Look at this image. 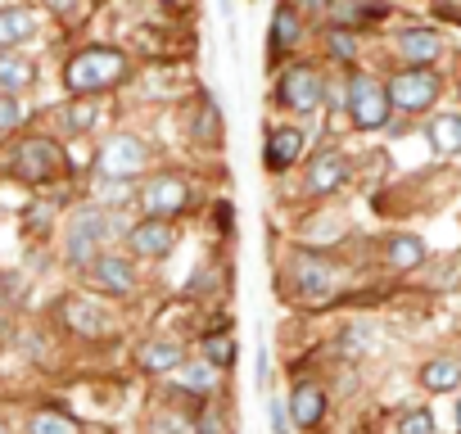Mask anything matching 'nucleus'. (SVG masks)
<instances>
[{
  "mask_svg": "<svg viewBox=\"0 0 461 434\" xmlns=\"http://www.w3.org/2000/svg\"><path fill=\"white\" fill-rule=\"evenodd\" d=\"M127 77V55L113 46H86L64 64V91L73 95H100Z\"/></svg>",
  "mask_w": 461,
  "mask_h": 434,
  "instance_id": "1",
  "label": "nucleus"
},
{
  "mask_svg": "<svg viewBox=\"0 0 461 434\" xmlns=\"http://www.w3.org/2000/svg\"><path fill=\"white\" fill-rule=\"evenodd\" d=\"M113 231H118L113 212H104V208H86V212H77L73 222H68V231H64V258H68L73 267L91 263V258L104 249V240H109Z\"/></svg>",
  "mask_w": 461,
  "mask_h": 434,
  "instance_id": "2",
  "label": "nucleus"
},
{
  "mask_svg": "<svg viewBox=\"0 0 461 434\" xmlns=\"http://www.w3.org/2000/svg\"><path fill=\"white\" fill-rule=\"evenodd\" d=\"M438 91H443V77L434 68H407V73H393L389 77L384 100L393 109H402V113H420V109H429L438 100Z\"/></svg>",
  "mask_w": 461,
  "mask_h": 434,
  "instance_id": "3",
  "label": "nucleus"
},
{
  "mask_svg": "<svg viewBox=\"0 0 461 434\" xmlns=\"http://www.w3.org/2000/svg\"><path fill=\"white\" fill-rule=\"evenodd\" d=\"M59 172H68V158H64V149H59L55 140L32 136V140H23V145L14 149V176H19V181L46 185V181H55Z\"/></svg>",
  "mask_w": 461,
  "mask_h": 434,
  "instance_id": "4",
  "label": "nucleus"
},
{
  "mask_svg": "<svg viewBox=\"0 0 461 434\" xmlns=\"http://www.w3.org/2000/svg\"><path fill=\"white\" fill-rule=\"evenodd\" d=\"M348 118H353V127H362V131H375V127L389 122L384 86H380L371 73H357V77L348 82Z\"/></svg>",
  "mask_w": 461,
  "mask_h": 434,
  "instance_id": "5",
  "label": "nucleus"
},
{
  "mask_svg": "<svg viewBox=\"0 0 461 434\" xmlns=\"http://www.w3.org/2000/svg\"><path fill=\"white\" fill-rule=\"evenodd\" d=\"M145 163H149V149H145V140H136V136H113V140H104L100 154H95V167H100V176H109V181L136 176Z\"/></svg>",
  "mask_w": 461,
  "mask_h": 434,
  "instance_id": "6",
  "label": "nucleus"
},
{
  "mask_svg": "<svg viewBox=\"0 0 461 434\" xmlns=\"http://www.w3.org/2000/svg\"><path fill=\"white\" fill-rule=\"evenodd\" d=\"M276 95H281V104L294 109V113H317V104H321V73L308 68V64H294V68H285Z\"/></svg>",
  "mask_w": 461,
  "mask_h": 434,
  "instance_id": "7",
  "label": "nucleus"
},
{
  "mask_svg": "<svg viewBox=\"0 0 461 434\" xmlns=\"http://www.w3.org/2000/svg\"><path fill=\"white\" fill-rule=\"evenodd\" d=\"M140 203H145L149 217H176V212L190 203V185H185L181 176H158V181L145 185Z\"/></svg>",
  "mask_w": 461,
  "mask_h": 434,
  "instance_id": "8",
  "label": "nucleus"
},
{
  "mask_svg": "<svg viewBox=\"0 0 461 434\" xmlns=\"http://www.w3.org/2000/svg\"><path fill=\"white\" fill-rule=\"evenodd\" d=\"M127 245H131L136 254H145V258H163V254H172V245H176V227L167 222V217H145L140 227L127 231Z\"/></svg>",
  "mask_w": 461,
  "mask_h": 434,
  "instance_id": "9",
  "label": "nucleus"
},
{
  "mask_svg": "<svg viewBox=\"0 0 461 434\" xmlns=\"http://www.w3.org/2000/svg\"><path fill=\"white\" fill-rule=\"evenodd\" d=\"M294 290H299L303 299H330V290H335L330 263L317 258V254H303V258L294 263Z\"/></svg>",
  "mask_w": 461,
  "mask_h": 434,
  "instance_id": "10",
  "label": "nucleus"
},
{
  "mask_svg": "<svg viewBox=\"0 0 461 434\" xmlns=\"http://www.w3.org/2000/svg\"><path fill=\"white\" fill-rule=\"evenodd\" d=\"M91 272H95L100 290H109V294H131L136 290V267L122 254H100Z\"/></svg>",
  "mask_w": 461,
  "mask_h": 434,
  "instance_id": "11",
  "label": "nucleus"
},
{
  "mask_svg": "<svg viewBox=\"0 0 461 434\" xmlns=\"http://www.w3.org/2000/svg\"><path fill=\"white\" fill-rule=\"evenodd\" d=\"M438 50H443V41H438V32H429V28H411V32L398 37V55H402L411 68H429V64L438 59Z\"/></svg>",
  "mask_w": 461,
  "mask_h": 434,
  "instance_id": "12",
  "label": "nucleus"
},
{
  "mask_svg": "<svg viewBox=\"0 0 461 434\" xmlns=\"http://www.w3.org/2000/svg\"><path fill=\"white\" fill-rule=\"evenodd\" d=\"M303 154V136L294 131V127H272L267 131V149H263V163L272 167V172H285L294 158Z\"/></svg>",
  "mask_w": 461,
  "mask_h": 434,
  "instance_id": "13",
  "label": "nucleus"
},
{
  "mask_svg": "<svg viewBox=\"0 0 461 434\" xmlns=\"http://www.w3.org/2000/svg\"><path fill=\"white\" fill-rule=\"evenodd\" d=\"M285 411H290V420H294V425L312 429V425L326 416V389H317V384H299V389L290 393Z\"/></svg>",
  "mask_w": 461,
  "mask_h": 434,
  "instance_id": "14",
  "label": "nucleus"
},
{
  "mask_svg": "<svg viewBox=\"0 0 461 434\" xmlns=\"http://www.w3.org/2000/svg\"><path fill=\"white\" fill-rule=\"evenodd\" d=\"M348 181V163L339 158V154H317L312 158V167H308V190L312 194H330V190H339Z\"/></svg>",
  "mask_w": 461,
  "mask_h": 434,
  "instance_id": "15",
  "label": "nucleus"
},
{
  "mask_svg": "<svg viewBox=\"0 0 461 434\" xmlns=\"http://www.w3.org/2000/svg\"><path fill=\"white\" fill-rule=\"evenodd\" d=\"M32 32H37V14H32V10H23V5L0 10V55L14 50V46H23Z\"/></svg>",
  "mask_w": 461,
  "mask_h": 434,
  "instance_id": "16",
  "label": "nucleus"
},
{
  "mask_svg": "<svg viewBox=\"0 0 461 434\" xmlns=\"http://www.w3.org/2000/svg\"><path fill=\"white\" fill-rule=\"evenodd\" d=\"M384 263H389L393 272L420 267V263H425V240H420V236H389V240H384Z\"/></svg>",
  "mask_w": 461,
  "mask_h": 434,
  "instance_id": "17",
  "label": "nucleus"
},
{
  "mask_svg": "<svg viewBox=\"0 0 461 434\" xmlns=\"http://www.w3.org/2000/svg\"><path fill=\"white\" fill-rule=\"evenodd\" d=\"M32 77H37L32 59H23V55H14V50L0 55V91H5V95L28 91V86H32Z\"/></svg>",
  "mask_w": 461,
  "mask_h": 434,
  "instance_id": "18",
  "label": "nucleus"
},
{
  "mask_svg": "<svg viewBox=\"0 0 461 434\" xmlns=\"http://www.w3.org/2000/svg\"><path fill=\"white\" fill-rule=\"evenodd\" d=\"M299 41H303V14L294 5H276V14H272V46L290 50Z\"/></svg>",
  "mask_w": 461,
  "mask_h": 434,
  "instance_id": "19",
  "label": "nucleus"
},
{
  "mask_svg": "<svg viewBox=\"0 0 461 434\" xmlns=\"http://www.w3.org/2000/svg\"><path fill=\"white\" fill-rule=\"evenodd\" d=\"M136 362H140L145 371H176V366L185 362V353H181V344L154 339V344H140V348H136Z\"/></svg>",
  "mask_w": 461,
  "mask_h": 434,
  "instance_id": "20",
  "label": "nucleus"
},
{
  "mask_svg": "<svg viewBox=\"0 0 461 434\" xmlns=\"http://www.w3.org/2000/svg\"><path fill=\"white\" fill-rule=\"evenodd\" d=\"M429 140L438 154H456L461 149V118L456 113H434L429 118Z\"/></svg>",
  "mask_w": 461,
  "mask_h": 434,
  "instance_id": "21",
  "label": "nucleus"
},
{
  "mask_svg": "<svg viewBox=\"0 0 461 434\" xmlns=\"http://www.w3.org/2000/svg\"><path fill=\"white\" fill-rule=\"evenodd\" d=\"M420 380H425V389L447 393V389H456V380H461V362H456V357H434V362H425Z\"/></svg>",
  "mask_w": 461,
  "mask_h": 434,
  "instance_id": "22",
  "label": "nucleus"
},
{
  "mask_svg": "<svg viewBox=\"0 0 461 434\" xmlns=\"http://www.w3.org/2000/svg\"><path fill=\"white\" fill-rule=\"evenodd\" d=\"M326 10H330V19L339 23V32H344L348 23H366V19H380V14H384L380 5H366V0H330Z\"/></svg>",
  "mask_w": 461,
  "mask_h": 434,
  "instance_id": "23",
  "label": "nucleus"
},
{
  "mask_svg": "<svg viewBox=\"0 0 461 434\" xmlns=\"http://www.w3.org/2000/svg\"><path fill=\"white\" fill-rule=\"evenodd\" d=\"M64 321H68L77 335H100V330H104V317H100L86 299H68V303H64Z\"/></svg>",
  "mask_w": 461,
  "mask_h": 434,
  "instance_id": "24",
  "label": "nucleus"
},
{
  "mask_svg": "<svg viewBox=\"0 0 461 434\" xmlns=\"http://www.w3.org/2000/svg\"><path fill=\"white\" fill-rule=\"evenodd\" d=\"M28 434H77V425L64 411H37L28 420Z\"/></svg>",
  "mask_w": 461,
  "mask_h": 434,
  "instance_id": "25",
  "label": "nucleus"
},
{
  "mask_svg": "<svg viewBox=\"0 0 461 434\" xmlns=\"http://www.w3.org/2000/svg\"><path fill=\"white\" fill-rule=\"evenodd\" d=\"M203 357L212 366H230V362H236V339H230V335H208L203 339Z\"/></svg>",
  "mask_w": 461,
  "mask_h": 434,
  "instance_id": "26",
  "label": "nucleus"
},
{
  "mask_svg": "<svg viewBox=\"0 0 461 434\" xmlns=\"http://www.w3.org/2000/svg\"><path fill=\"white\" fill-rule=\"evenodd\" d=\"M23 118H28V109L19 104V95H5V91H0V131L23 127Z\"/></svg>",
  "mask_w": 461,
  "mask_h": 434,
  "instance_id": "27",
  "label": "nucleus"
},
{
  "mask_svg": "<svg viewBox=\"0 0 461 434\" xmlns=\"http://www.w3.org/2000/svg\"><path fill=\"white\" fill-rule=\"evenodd\" d=\"M398 434H434V416L429 411H407L402 425H398Z\"/></svg>",
  "mask_w": 461,
  "mask_h": 434,
  "instance_id": "28",
  "label": "nucleus"
},
{
  "mask_svg": "<svg viewBox=\"0 0 461 434\" xmlns=\"http://www.w3.org/2000/svg\"><path fill=\"white\" fill-rule=\"evenodd\" d=\"M330 50H335V59H353V55H357V41L335 28V32H330Z\"/></svg>",
  "mask_w": 461,
  "mask_h": 434,
  "instance_id": "29",
  "label": "nucleus"
},
{
  "mask_svg": "<svg viewBox=\"0 0 461 434\" xmlns=\"http://www.w3.org/2000/svg\"><path fill=\"white\" fill-rule=\"evenodd\" d=\"M267 416H272V434H290V411H285V402H281V398H272Z\"/></svg>",
  "mask_w": 461,
  "mask_h": 434,
  "instance_id": "30",
  "label": "nucleus"
},
{
  "mask_svg": "<svg viewBox=\"0 0 461 434\" xmlns=\"http://www.w3.org/2000/svg\"><path fill=\"white\" fill-rule=\"evenodd\" d=\"M91 118H95V113H91V104H68V127H73V131H86V127H91Z\"/></svg>",
  "mask_w": 461,
  "mask_h": 434,
  "instance_id": "31",
  "label": "nucleus"
},
{
  "mask_svg": "<svg viewBox=\"0 0 461 434\" xmlns=\"http://www.w3.org/2000/svg\"><path fill=\"white\" fill-rule=\"evenodd\" d=\"M199 434H226V425H221V411H217V407H208V411L199 416Z\"/></svg>",
  "mask_w": 461,
  "mask_h": 434,
  "instance_id": "32",
  "label": "nucleus"
},
{
  "mask_svg": "<svg viewBox=\"0 0 461 434\" xmlns=\"http://www.w3.org/2000/svg\"><path fill=\"white\" fill-rule=\"evenodd\" d=\"M185 380H190L194 389H208V384H212V366H190V371H185Z\"/></svg>",
  "mask_w": 461,
  "mask_h": 434,
  "instance_id": "33",
  "label": "nucleus"
},
{
  "mask_svg": "<svg viewBox=\"0 0 461 434\" xmlns=\"http://www.w3.org/2000/svg\"><path fill=\"white\" fill-rule=\"evenodd\" d=\"M95 194H104V199H109V203H118V199H127V194H131V190H127V185H122V181H109V185H100V190H95Z\"/></svg>",
  "mask_w": 461,
  "mask_h": 434,
  "instance_id": "34",
  "label": "nucleus"
},
{
  "mask_svg": "<svg viewBox=\"0 0 461 434\" xmlns=\"http://www.w3.org/2000/svg\"><path fill=\"white\" fill-rule=\"evenodd\" d=\"M267 380H272V357L267 348H258V389H267Z\"/></svg>",
  "mask_w": 461,
  "mask_h": 434,
  "instance_id": "35",
  "label": "nucleus"
},
{
  "mask_svg": "<svg viewBox=\"0 0 461 434\" xmlns=\"http://www.w3.org/2000/svg\"><path fill=\"white\" fill-rule=\"evenodd\" d=\"M299 5H303V10H326L330 0H299Z\"/></svg>",
  "mask_w": 461,
  "mask_h": 434,
  "instance_id": "36",
  "label": "nucleus"
},
{
  "mask_svg": "<svg viewBox=\"0 0 461 434\" xmlns=\"http://www.w3.org/2000/svg\"><path fill=\"white\" fill-rule=\"evenodd\" d=\"M46 5H50V10H68V5H73V0H46Z\"/></svg>",
  "mask_w": 461,
  "mask_h": 434,
  "instance_id": "37",
  "label": "nucleus"
},
{
  "mask_svg": "<svg viewBox=\"0 0 461 434\" xmlns=\"http://www.w3.org/2000/svg\"><path fill=\"white\" fill-rule=\"evenodd\" d=\"M163 5H185V0H163Z\"/></svg>",
  "mask_w": 461,
  "mask_h": 434,
  "instance_id": "38",
  "label": "nucleus"
},
{
  "mask_svg": "<svg viewBox=\"0 0 461 434\" xmlns=\"http://www.w3.org/2000/svg\"><path fill=\"white\" fill-rule=\"evenodd\" d=\"M0 434H10V429H5V425H0Z\"/></svg>",
  "mask_w": 461,
  "mask_h": 434,
  "instance_id": "39",
  "label": "nucleus"
},
{
  "mask_svg": "<svg viewBox=\"0 0 461 434\" xmlns=\"http://www.w3.org/2000/svg\"><path fill=\"white\" fill-rule=\"evenodd\" d=\"M0 321H5V317H0Z\"/></svg>",
  "mask_w": 461,
  "mask_h": 434,
  "instance_id": "40",
  "label": "nucleus"
}]
</instances>
